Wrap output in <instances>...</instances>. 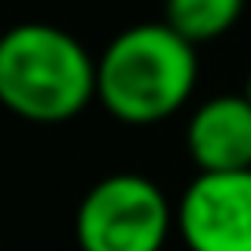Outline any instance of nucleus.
Wrapping results in <instances>:
<instances>
[{
    "instance_id": "2",
    "label": "nucleus",
    "mask_w": 251,
    "mask_h": 251,
    "mask_svg": "<svg viewBox=\"0 0 251 251\" xmlns=\"http://www.w3.org/2000/svg\"><path fill=\"white\" fill-rule=\"evenodd\" d=\"M0 100L26 122H67L96 100V59L59 26H11L0 41Z\"/></svg>"
},
{
    "instance_id": "5",
    "label": "nucleus",
    "mask_w": 251,
    "mask_h": 251,
    "mask_svg": "<svg viewBox=\"0 0 251 251\" xmlns=\"http://www.w3.org/2000/svg\"><path fill=\"white\" fill-rule=\"evenodd\" d=\"M188 155L200 170L251 166V96H214L200 103L185 126Z\"/></svg>"
},
{
    "instance_id": "3",
    "label": "nucleus",
    "mask_w": 251,
    "mask_h": 251,
    "mask_svg": "<svg viewBox=\"0 0 251 251\" xmlns=\"http://www.w3.org/2000/svg\"><path fill=\"white\" fill-rule=\"evenodd\" d=\"M174 207L144 174H111L78 203L74 240L81 251H163Z\"/></svg>"
},
{
    "instance_id": "4",
    "label": "nucleus",
    "mask_w": 251,
    "mask_h": 251,
    "mask_svg": "<svg viewBox=\"0 0 251 251\" xmlns=\"http://www.w3.org/2000/svg\"><path fill=\"white\" fill-rule=\"evenodd\" d=\"M188 251H251V166L200 170L177 203Z\"/></svg>"
},
{
    "instance_id": "7",
    "label": "nucleus",
    "mask_w": 251,
    "mask_h": 251,
    "mask_svg": "<svg viewBox=\"0 0 251 251\" xmlns=\"http://www.w3.org/2000/svg\"><path fill=\"white\" fill-rule=\"evenodd\" d=\"M244 93H248V96H251V78H248V89H244Z\"/></svg>"
},
{
    "instance_id": "6",
    "label": "nucleus",
    "mask_w": 251,
    "mask_h": 251,
    "mask_svg": "<svg viewBox=\"0 0 251 251\" xmlns=\"http://www.w3.org/2000/svg\"><path fill=\"white\" fill-rule=\"evenodd\" d=\"M244 15V0H163V19L192 45L229 33Z\"/></svg>"
},
{
    "instance_id": "1",
    "label": "nucleus",
    "mask_w": 251,
    "mask_h": 251,
    "mask_svg": "<svg viewBox=\"0 0 251 251\" xmlns=\"http://www.w3.org/2000/svg\"><path fill=\"white\" fill-rule=\"evenodd\" d=\"M196 45L170 23H141L111 37L96 59V100L111 118L155 126L177 115L196 89Z\"/></svg>"
}]
</instances>
